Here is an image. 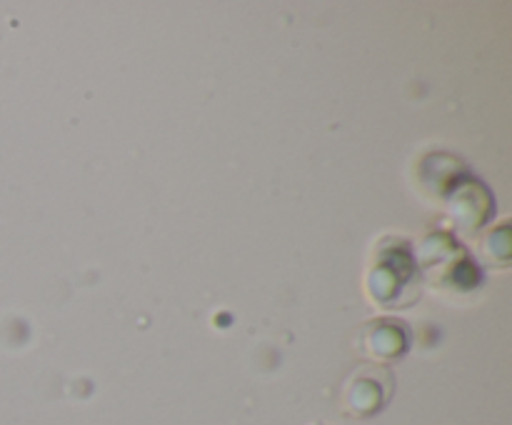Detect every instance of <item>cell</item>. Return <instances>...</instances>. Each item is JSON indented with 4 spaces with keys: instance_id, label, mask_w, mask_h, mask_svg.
I'll use <instances>...</instances> for the list:
<instances>
[{
    "instance_id": "obj_3",
    "label": "cell",
    "mask_w": 512,
    "mask_h": 425,
    "mask_svg": "<svg viewBox=\"0 0 512 425\" xmlns=\"http://www.w3.org/2000/svg\"><path fill=\"white\" fill-rule=\"evenodd\" d=\"M455 238H478L495 218V195L475 173H468L440 203Z\"/></svg>"
},
{
    "instance_id": "obj_7",
    "label": "cell",
    "mask_w": 512,
    "mask_h": 425,
    "mask_svg": "<svg viewBox=\"0 0 512 425\" xmlns=\"http://www.w3.org/2000/svg\"><path fill=\"white\" fill-rule=\"evenodd\" d=\"M480 268L508 270L512 263V240H510V218H503L500 223L488 225L478 235V258Z\"/></svg>"
},
{
    "instance_id": "obj_1",
    "label": "cell",
    "mask_w": 512,
    "mask_h": 425,
    "mask_svg": "<svg viewBox=\"0 0 512 425\" xmlns=\"http://www.w3.org/2000/svg\"><path fill=\"white\" fill-rule=\"evenodd\" d=\"M365 298L380 313L413 308L423 295V275L415 260L413 240L400 233H385L373 243L363 275Z\"/></svg>"
},
{
    "instance_id": "obj_5",
    "label": "cell",
    "mask_w": 512,
    "mask_h": 425,
    "mask_svg": "<svg viewBox=\"0 0 512 425\" xmlns=\"http://www.w3.org/2000/svg\"><path fill=\"white\" fill-rule=\"evenodd\" d=\"M355 350L365 358V363L390 365L403 360L413 345V333L408 323L393 315H375L365 320L353 340Z\"/></svg>"
},
{
    "instance_id": "obj_8",
    "label": "cell",
    "mask_w": 512,
    "mask_h": 425,
    "mask_svg": "<svg viewBox=\"0 0 512 425\" xmlns=\"http://www.w3.org/2000/svg\"><path fill=\"white\" fill-rule=\"evenodd\" d=\"M315 425H320V423H315Z\"/></svg>"
},
{
    "instance_id": "obj_6",
    "label": "cell",
    "mask_w": 512,
    "mask_h": 425,
    "mask_svg": "<svg viewBox=\"0 0 512 425\" xmlns=\"http://www.w3.org/2000/svg\"><path fill=\"white\" fill-rule=\"evenodd\" d=\"M473 170L455 153L448 150H430L415 163V185L430 203L440 205L445 195Z\"/></svg>"
},
{
    "instance_id": "obj_4",
    "label": "cell",
    "mask_w": 512,
    "mask_h": 425,
    "mask_svg": "<svg viewBox=\"0 0 512 425\" xmlns=\"http://www.w3.org/2000/svg\"><path fill=\"white\" fill-rule=\"evenodd\" d=\"M395 395V378L388 365L363 363L345 378L340 388V410L355 420L383 413Z\"/></svg>"
},
{
    "instance_id": "obj_2",
    "label": "cell",
    "mask_w": 512,
    "mask_h": 425,
    "mask_svg": "<svg viewBox=\"0 0 512 425\" xmlns=\"http://www.w3.org/2000/svg\"><path fill=\"white\" fill-rule=\"evenodd\" d=\"M423 285L443 295H473L483 285V268L463 240L448 228H433L413 245Z\"/></svg>"
}]
</instances>
